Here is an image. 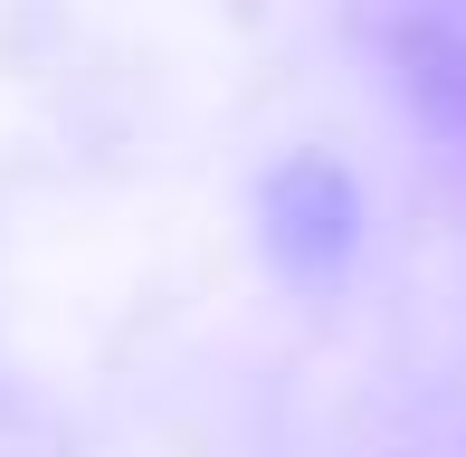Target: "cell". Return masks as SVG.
<instances>
[{
  "label": "cell",
  "mask_w": 466,
  "mask_h": 457,
  "mask_svg": "<svg viewBox=\"0 0 466 457\" xmlns=\"http://www.w3.org/2000/svg\"><path fill=\"white\" fill-rule=\"evenodd\" d=\"M267 248L295 267V277H333L352 248V191L333 162H286L267 181Z\"/></svg>",
  "instance_id": "obj_1"
}]
</instances>
